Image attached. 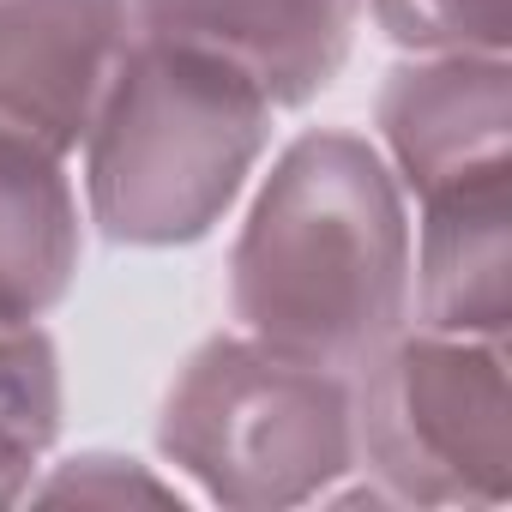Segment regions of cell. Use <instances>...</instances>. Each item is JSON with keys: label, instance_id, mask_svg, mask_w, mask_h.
Instances as JSON below:
<instances>
[{"label": "cell", "instance_id": "cell-5", "mask_svg": "<svg viewBox=\"0 0 512 512\" xmlns=\"http://www.w3.org/2000/svg\"><path fill=\"white\" fill-rule=\"evenodd\" d=\"M127 43V0H0V127L73 157Z\"/></svg>", "mask_w": 512, "mask_h": 512}, {"label": "cell", "instance_id": "cell-8", "mask_svg": "<svg viewBox=\"0 0 512 512\" xmlns=\"http://www.w3.org/2000/svg\"><path fill=\"white\" fill-rule=\"evenodd\" d=\"M410 320L458 338L512 326V169L470 175L416 199L410 223Z\"/></svg>", "mask_w": 512, "mask_h": 512}, {"label": "cell", "instance_id": "cell-9", "mask_svg": "<svg viewBox=\"0 0 512 512\" xmlns=\"http://www.w3.org/2000/svg\"><path fill=\"white\" fill-rule=\"evenodd\" d=\"M85 211L67 157L0 127V326L49 320L79 278Z\"/></svg>", "mask_w": 512, "mask_h": 512}, {"label": "cell", "instance_id": "cell-2", "mask_svg": "<svg viewBox=\"0 0 512 512\" xmlns=\"http://www.w3.org/2000/svg\"><path fill=\"white\" fill-rule=\"evenodd\" d=\"M272 115V97L241 67L133 31L79 145L85 223L115 247L205 241L260 169Z\"/></svg>", "mask_w": 512, "mask_h": 512}, {"label": "cell", "instance_id": "cell-3", "mask_svg": "<svg viewBox=\"0 0 512 512\" xmlns=\"http://www.w3.org/2000/svg\"><path fill=\"white\" fill-rule=\"evenodd\" d=\"M157 452L199 500L284 512L356 476V380L247 332L205 338L157 416Z\"/></svg>", "mask_w": 512, "mask_h": 512}, {"label": "cell", "instance_id": "cell-12", "mask_svg": "<svg viewBox=\"0 0 512 512\" xmlns=\"http://www.w3.org/2000/svg\"><path fill=\"white\" fill-rule=\"evenodd\" d=\"M31 500H103V506L151 500V506H181L187 488L175 476H157V464H139L127 452H79V458H61L55 470H37Z\"/></svg>", "mask_w": 512, "mask_h": 512}, {"label": "cell", "instance_id": "cell-6", "mask_svg": "<svg viewBox=\"0 0 512 512\" xmlns=\"http://www.w3.org/2000/svg\"><path fill=\"white\" fill-rule=\"evenodd\" d=\"M374 145L410 199L512 169V61L506 55H410L374 103Z\"/></svg>", "mask_w": 512, "mask_h": 512}, {"label": "cell", "instance_id": "cell-11", "mask_svg": "<svg viewBox=\"0 0 512 512\" xmlns=\"http://www.w3.org/2000/svg\"><path fill=\"white\" fill-rule=\"evenodd\" d=\"M374 25L404 55H506L512 0H368Z\"/></svg>", "mask_w": 512, "mask_h": 512}, {"label": "cell", "instance_id": "cell-10", "mask_svg": "<svg viewBox=\"0 0 512 512\" xmlns=\"http://www.w3.org/2000/svg\"><path fill=\"white\" fill-rule=\"evenodd\" d=\"M61 434V350L43 320L0 326V506L31 494Z\"/></svg>", "mask_w": 512, "mask_h": 512}, {"label": "cell", "instance_id": "cell-1", "mask_svg": "<svg viewBox=\"0 0 512 512\" xmlns=\"http://www.w3.org/2000/svg\"><path fill=\"white\" fill-rule=\"evenodd\" d=\"M229 314L350 380L410 326V193L374 139L314 127L272 157L229 247Z\"/></svg>", "mask_w": 512, "mask_h": 512}, {"label": "cell", "instance_id": "cell-4", "mask_svg": "<svg viewBox=\"0 0 512 512\" xmlns=\"http://www.w3.org/2000/svg\"><path fill=\"white\" fill-rule=\"evenodd\" d=\"M356 476L386 506H500L512 494L506 344L404 326L356 374Z\"/></svg>", "mask_w": 512, "mask_h": 512}, {"label": "cell", "instance_id": "cell-7", "mask_svg": "<svg viewBox=\"0 0 512 512\" xmlns=\"http://www.w3.org/2000/svg\"><path fill=\"white\" fill-rule=\"evenodd\" d=\"M133 31L241 67L272 109L314 103L350 61L368 0H127Z\"/></svg>", "mask_w": 512, "mask_h": 512}]
</instances>
